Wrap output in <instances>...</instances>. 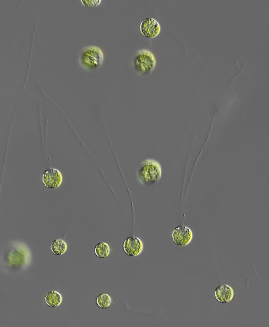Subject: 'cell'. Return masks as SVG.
<instances>
[{
  "label": "cell",
  "mask_w": 269,
  "mask_h": 327,
  "mask_svg": "<svg viewBox=\"0 0 269 327\" xmlns=\"http://www.w3.org/2000/svg\"><path fill=\"white\" fill-rule=\"evenodd\" d=\"M162 172L159 162L153 159H146L138 168L137 179L144 185L152 186L160 181Z\"/></svg>",
  "instance_id": "cell-1"
},
{
  "label": "cell",
  "mask_w": 269,
  "mask_h": 327,
  "mask_svg": "<svg viewBox=\"0 0 269 327\" xmlns=\"http://www.w3.org/2000/svg\"><path fill=\"white\" fill-rule=\"evenodd\" d=\"M104 59L102 50L97 46L85 47L80 56L82 65L89 70H95L100 68L103 64Z\"/></svg>",
  "instance_id": "cell-2"
},
{
  "label": "cell",
  "mask_w": 269,
  "mask_h": 327,
  "mask_svg": "<svg viewBox=\"0 0 269 327\" xmlns=\"http://www.w3.org/2000/svg\"><path fill=\"white\" fill-rule=\"evenodd\" d=\"M156 64L155 57L151 51L143 49L137 52L134 59V66L138 73L149 74L153 72Z\"/></svg>",
  "instance_id": "cell-3"
},
{
  "label": "cell",
  "mask_w": 269,
  "mask_h": 327,
  "mask_svg": "<svg viewBox=\"0 0 269 327\" xmlns=\"http://www.w3.org/2000/svg\"><path fill=\"white\" fill-rule=\"evenodd\" d=\"M63 180L62 173L54 168H49L42 176V183L50 189L58 188L62 185Z\"/></svg>",
  "instance_id": "cell-4"
},
{
  "label": "cell",
  "mask_w": 269,
  "mask_h": 327,
  "mask_svg": "<svg viewBox=\"0 0 269 327\" xmlns=\"http://www.w3.org/2000/svg\"><path fill=\"white\" fill-rule=\"evenodd\" d=\"M171 237L172 241L176 245L184 246L192 242L193 233L192 230L188 227L181 225L173 230Z\"/></svg>",
  "instance_id": "cell-5"
},
{
  "label": "cell",
  "mask_w": 269,
  "mask_h": 327,
  "mask_svg": "<svg viewBox=\"0 0 269 327\" xmlns=\"http://www.w3.org/2000/svg\"><path fill=\"white\" fill-rule=\"evenodd\" d=\"M140 32L146 38H153L160 33L161 26L157 21L149 17L144 19L141 22Z\"/></svg>",
  "instance_id": "cell-6"
},
{
  "label": "cell",
  "mask_w": 269,
  "mask_h": 327,
  "mask_svg": "<svg viewBox=\"0 0 269 327\" xmlns=\"http://www.w3.org/2000/svg\"><path fill=\"white\" fill-rule=\"evenodd\" d=\"M123 249L127 255L135 257L142 253L144 245L140 238L129 237L124 242Z\"/></svg>",
  "instance_id": "cell-7"
},
{
  "label": "cell",
  "mask_w": 269,
  "mask_h": 327,
  "mask_svg": "<svg viewBox=\"0 0 269 327\" xmlns=\"http://www.w3.org/2000/svg\"><path fill=\"white\" fill-rule=\"evenodd\" d=\"M235 295L233 289L228 285H221L216 288L215 296L217 301L221 304L230 303Z\"/></svg>",
  "instance_id": "cell-8"
},
{
  "label": "cell",
  "mask_w": 269,
  "mask_h": 327,
  "mask_svg": "<svg viewBox=\"0 0 269 327\" xmlns=\"http://www.w3.org/2000/svg\"><path fill=\"white\" fill-rule=\"evenodd\" d=\"M62 302V295L55 290L50 291L45 297V302L51 308L58 307L61 305Z\"/></svg>",
  "instance_id": "cell-9"
},
{
  "label": "cell",
  "mask_w": 269,
  "mask_h": 327,
  "mask_svg": "<svg viewBox=\"0 0 269 327\" xmlns=\"http://www.w3.org/2000/svg\"><path fill=\"white\" fill-rule=\"evenodd\" d=\"M50 249L52 253L59 256L63 255L67 250V244L61 239H57L52 242Z\"/></svg>",
  "instance_id": "cell-10"
},
{
  "label": "cell",
  "mask_w": 269,
  "mask_h": 327,
  "mask_svg": "<svg viewBox=\"0 0 269 327\" xmlns=\"http://www.w3.org/2000/svg\"><path fill=\"white\" fill-rule=\"evenodd\" d=\"M111 249L109 245L105 242L98 243L95 247L94 253L98 258L104 259L108 257L110 253Z\"/></svg>",
  "instance_id": "cell-11"
},
{
  "label": "cell",
  "mask_w": 269,
  "mask_h": 327,
  "mask_svg": "<svg viewBox=\"0 0 269 327\" xmlns=\"http://www.w3.org/2000/svg\"><path fill=\"white\" fill-rule=\"evenodd\" d=\"M96 303L98 307L101 309L108 308L112 304V298L108 294H101L97 297Z\"/></svg>",
  "instance_id": "cell-12"
},
{
  "label": "cell",
  "mask_w": 269,
  "mask_h": 327,
  "mask_svg": "<svg viewBox=\"0 0 269 327\" xmlns=\"http://www.w3.org/2000/svg\"><path fill=\"white\" fill-rule=\"evenodd\" d=\"M101 0H93V1H81V2L85 7H94L100 5Z\"/></svg>",
  "instance_id": "cell-13"
}]
</instances>
